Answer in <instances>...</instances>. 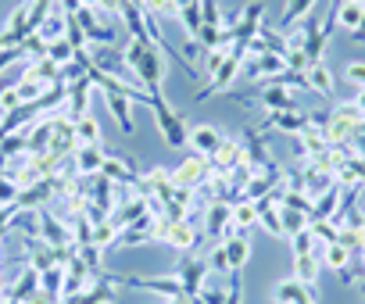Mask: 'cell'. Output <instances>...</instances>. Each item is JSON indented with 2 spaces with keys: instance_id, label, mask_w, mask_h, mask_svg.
<instances>
[{
  "instance_id": "obj_22",
  "label": "cell",
  "mask_w": 365,
  "mask_h": 304,
  "mask_svg": "<svg viewBox=\"0 0 365 304\" xmlns=\"http://www.w3.org/2000/svg\"><path fill=\"white\" fill-rule=\"evenodd\" d=\"M115 300H118V286L108 283V279H97V283H90L83 293L68 297L65 304H115Z\"/></svg>"
},
{
  "instance_id": "obj_12",
  "label": "cell",
  "mask_w": 365,
  "mask_h": 304,
  "mask_svg": "<svg viewBox=\"0 0 365 304\" xmlns=\"http://www.w3.org/2000/svg\"><path fill=\"white\" fill-rule=\"evenodd\" d=\"M272 300H276V304H319V300H315V290H312L308 283L294 279V276L276 283V290H272Z\"/></svg>"
},
{
  "instance_id": "obj_3",
  "label": "cell",
  "mask_w": 365,
  "mask_h": 304,
  "mask_svg": "<svg viewBox=\"0 0 365 304\" xmlns=\"http://www.w3.org/2000/svg\"><path fill=\"white\" fill-rule=\"evenodd\" d=\"M358 122H361V111L354 108V100H340V104H333V108H329V125L322 129L326 143H329V147H344V143H351L354 132H358Z\"/></svg>"
},
{
  "instance_id": "obj_6",
  "label": "cell",
  "mask_w": 365,
  "mask_h": 304,
  "mask_svg": "<svg viewBox=\"0 0 365 304\" xmlns=\"http://www.w3.org/2000/svg\"><path fill=\"white\" fill-rule=\"evenodd\" d=\"M208 179H212V162L201 158V154H190L182 165L172 169V183H175V190H201Z\"/></svg>"
},
{
  "instance_id": "obj_42",
  "label": "cell",
  "mask_w": 365,
  "mask_h": 304,
  "mask_svg": "<svg viewBox=\"0 0 365 304\" xmlns=\"http://www.w3.org/2000/svg\"><path fill=\"white\" fill-rule=\"evenodd\" d=\"M143 11H150L154 19H175L179 22V11H182V0H147Z\"/></svg>"
},
{
  "instance_id": "obj_29",
  "label": "cell",
  "mask_w": 365,
  "mask_h": 304,
  "mask_svg": "<svg viewBox=\"0 0 365 304\" xmlns=\"http://www.w3.org/2000/svg\"><path fill=\"white\" fill-rule=\"evenodd\" d=\"M304 79H308V90H315V93H322V97H329L333 93V72L326 68V61H315V65H308L304 68Z\"/></svg>"
},
{
  "instance_id": "obj_35",
  "label": "cell",
  "mask_w": 365,
  "mask_h": 304,
  "mask_svg": "<svg viewBox=\"0 0 365 304\" xmlns=\"http://www.w3.org/2000/svg\"><path fill=\"white\" fill-rule=\"evenodd\" d=\"M251 226H258V204L255 201H237L233 204V229L247 233Z\"/></svg>"
},
{
  "instance_id": "obj_11",
  "label": "cell",
  "mask_w": 365,
  "mask_h": 304,
  "mask_svg": "<svg viewBox=\"0 0 365 304\" xmlns=\"http://www.w3.org/2000/svg\"><path fill=\"white\" fill-rule=\"evenodd\" d=\"M54 129H58V115L36 118V122L29 125V154H33V158H43V154H51Z\"/></svg>"
},
{
  "instance_id": "obj_36",
  "label": "cell",
  "mask_w": 365,
  "mask_h": 304,
  "mask_svg": "<svg viewBox=\"0 0 365 304\" xmlns=\"http://www.w3.org/2000/svg\"><path fill=\"white\" fill-rule=\"evenodd\" d=\"M29 154V129L26 132H11V136H0V158H19Z\"/></svg>"
},
{
  "instance_id": "obj_28",
  "label": "cell",
  "mask_w": 365,
  "mask_h": 304,
  "mask_svg": "<svg viewBox=\"0 0 365 304\" xmlns=\"http://www.w3.org/2000/svg\"><path fill=\"white\" fill-rule=\"evenodd\" d=\"M319 258H322V268H329V272H344V268H351V251L336 240V243H319Z\"/></svg>"
},
{
  "instance_id": "obj_24",
  "label": "cell",
  "mask_w": 365,
  "mask_h": 304,
  "mask_svg": "<svg viewBox=\"0 0 365 304\" xmlns=\"http://www.w3.org/2000/svg\"><path fill=\"white\" fill-rule=\"evenodd\" d=\"M326 150H329V143H326L322 129L308 125V129H301V132H297V154H301L304 162H315V158H322Z\"/></svg>"
},
{
  "instance_id": "obj_25",
  "label": "cell",
  "mask_w": 365,
  "mask_h": 304,
  "mask_svg": "<svg viewBox=\"0 0 365 304\" xmlns=\"http://www.w3.org/2000/svg\"><path fill=\"white\" fill-rule=\"evenodd\" d=\"M36 293H40V272H36V268H26V272L11 283V290H8L4 300H11V304H29Z\"/></svg>"
},
{
  "instance_id": "obj_2",
  "label": "cell",
  "mask_w": 365,
  "mask_h": 304,
  "mask_svg": "<svg viewBox=\"0 0 365 304\" xmlns=\"http://www.w3.org/2000/svg\"><path fill=\"white\" fill-rule=\"evenodd\" d=\"M72 19L79 22V29L86 33L90 43H101V47H122V40H118V26H115V19H111L108 11H101V8H86V4H83Z\"/></svg>"
},
{
  "instance_id": "obj_7",
  "label": "cell",
  "mask_w": 365,
  "mask_h": 304,
  "mask_svg": "<svg viewBox=\"0 0 365 304\" xmlns=\"http://www.w3.org/2000/svg\"><path fill=\"white\" fill-rule=\"evenodd\" d=\"M175 279L182 286V297H197L205 279H208V258H197V254H187L175 268Z\"/></svg>"
},
{
  "instance_id": "obj_48",
  "label": "cell",
  "mask_w": 365,
  "mask_h": 304,
  "mask_svg": "<svg viewBox=\"0 0 365 304\" xmlns=\"http://www.w3.org/2000/svg\"><path fill=\"white\" fill-rule=\"evenodd\" d=\"M230 51H233V47H212V51L205 54V75H215V72L222 68V61L230 58Z\"/></svg>"
},
{
  "instance_id": "obj_51",
  "label": "cell",
  "mask_w": 365,
  "mask_h": 304,
  "mask_svg": "<svg viewBox=\"0 0 365 304\" xmlns=\"http://www.w3.org/2000/svg\"><path fill=\"white\" fill-rule=\"evenodd\" d=\"M65 36H68V43H72L76 51H83V47H90V40H86V33L79 29V22H76V19H68V29H65Z\"/></svg>"
},
{
  "instance_id": "obj_31",
  "label": "cell",
  "mask_w": 365,
  "mask_h": 304,
  "mask_svg": "<svg viewBox=\"0 0 365 304\" xmlns=\"http://www.w3.org/2000/svg\"><path fill=\"white\" fill-rule=\"evenodd\" d=\"M319 272H322V258H319V254H297V258H294V279L315 286Z\"/></svg>"
},
{
  "instance_id": "obj_13",
  "label": "cell",
  "mask_w": 365,
  "mask_h": 304,
  "mask_svg": "<svg viewBox=\"0 0 365 304\" xmlns=\"http://www.w3.org/2000/svg\"><path fill=\"white\" fill-rule=\"evenodd\" d=\"M208 162H212V172L230 176L240 162H247V154H244V143H240V140H233V136H226V140H222V147L215 150V158H208Z\"/></svg>"
},
{
  "instance_id": "obj_53",
  "label": "cell",
  "mask_w": 365,
  "mask_h": 304,
  "mask_svg": "<svg viewBox=\"0 0 365 304\" xmlns=\"http://www.w3.org/2000/svg\"><path fill=\"white\" fill-rule=\"evenodd\" d=\"M79 79H86V72H83V65H76V61H68V65H61V83H65V86H72V83H79Z\"/></svg>"
},
{
  "instance_id": "obj_4",
  "label": "cell",
  "mask_w": 365,
  "mask_h": 304,
  "mask_svg": "<svg viewBox=\"0 0 365 304\" xmlns=\"http://www.w3.org/2000/svg\"><path fill=\"white\" fill-rule=\"evenodd\" d=\"M165 51L161 47H147L143 51V58H140V65L133 68V75H136V83L143 86V90H150V93H161V86H165Z\"/></svg>"
},
{
  "instance_id": "obj_43",
  "label": "cell",
  "mask_w": 365,
  "mask_h": 304,
  "mask_svg": "<svg viewBox=\"0 0 365 304\" xmlns=\"http://www.w3.org/2000/svg\"><path fill=\"white\" fill-rule=\"evenodd\" d=\"M258 204V201H255ZM258 226L269 233V236H283V219H279V208H262L258 204Z\"/></svg>"
},
{
  "instance_id": "obj_30",
  "label": "cell",
  "mask_w": 365,
  "mask_h": 304,
  "mask_svg": "<svg viewBox=\"0 0 365 304\" xmlns=\"http://www.w3.org/2000/svg\"><path fill=\"white\" fill-rule=\"evenodd\" d=\"M11 90H15V97H19V104H36L43 93H47V86L40 83V79H33L29 72H22L15 83H11Z\"/></svg>"
},
{
  "instance_id": "obj_38",
  "label": "cell",
  "mask_w": 365,
  "mask_h": 304,
  "mask_svg": "<svg viewBox=\"0 0 365 304\" xmlns=\"http://www.w3.org/2000/svg\"><path fill=\"white\" fill-rule=\"evenodd\" d=\"M72 125H76V140H79V143H101V122H97L93 111L83 115V118L72 122Z\"/></svg>"
},
{
  "instance_id": "obj_10",
  "label": "cell",
  "mask_w": 365,
  "mask_h": 304,
  "mask_svg": "<svg viewBox=\"0 0 365 304\" xmlns=\"http://www.w3.org/2000/svg\"><path fill=\"white\" fill-rule=\"evenodd\" d=\"M222 132L215 125H194L190 136H187V147H190V154H201V158H215V150L222 147Z\"/></svg>"
},
{
  "instance_id": "obj_1",
  "label": "cell",
  "mask_w": 365,
  "mask_h": 304,
  "mask_svg": "<svg viewBox=\"0 0 365 304\" xmlns=\"http://www.w3.org/2000/svg\"><path fill=\"white\" fill-rule=\"evenodd\" d=\"M201 236L205 229L194 226V222H168V219H154L150 226V243H165L179 254H194L201 247Z\"/></svg>"
},
{
  "instance_id": "obj_56",
  "label": "cell",
  "mask_w": 365,
  "mask_h": 304,
  "mask_svg": "<svg viewBox=\"0 0 365 304\" xmlns=\"http://www.w3.org/2000/svg\"><path fill=\"white\" fill-rule=\"evenodd\" d=\"M8 297V290H4V276H0V300H4Z\"/></svg>"
},
{
  "instance_id": "obj_23",
  "label": "cell",
  "mask_w": 365,
  "mask_h": 304,
  "mask_svg": "<svg viewBox=\"0 0 365 304\" xmlns=\"http://www.w3.org/2000/svg\"><path fill=\"white\" fill-rule=\"evenodd\" d=\"M222 247H226L230 268H233V272H240V268L247 265V258H251V240H247V233H237V229H230V233L222 236Z\"/></svg>"
},
{
  "instance_id": "obj_57",
  "label": "cell",
  "mask_w": 365,
  "mask_h": 304,
  "mask_svg": "<svg viewBox=\"0 0 365 304\" xmlns=\"http://www.w3.org/2000/svg\"><path fill=\"white\" fill-rule=\"evenodd\" d=\"M172 304H194L190 297H179V300H172Z\"/></svg>"
},
{
  "instance_id": "obj_37",
  "label": "cell",
  "mask_w": 365,
  "mask_h": 304,
  "mask_svg": "<svg viewBox=\"0 0 365 304\" xmlns=\"http://www.w3.org/2000/svg\"><path fill=\"white\" fill-rule=\"evenodd\" d=\"M65 29H68V15H65L61 8H54V11H51V19L40 26V36L51 43V40H61V36H65Z\"/></svg>"
},
{
  "instance_id": "obj_47",
  "label": "cell",
  "mask_w": 365,
  "mask_h": 304,
  "mask_svg": "<svg viewBox=\"0 0 365 304\" xmlns=\"http://www.w3.org/2000/svg\"><path fill=\"white\" fill-rule=\"evenodd\" d=\"M230 276L233 268H230V258H226V247L219 243V247H212V254H208V276Z\"/></svg>"
},
{
  "instance_id": "obj_17",
  "label": "cell",
  "mask_w": 365,
  "mask_h": 304,
  "mask_svg": "<svg viewBox=\"0 0 365 304\" xmlns=\"http://www.w3.org/2000/svg\"><path fill=\"white\" fill-rule=\"evenodd\" d=\"M93 90H97V86H93L90 79H79V83L68 86V100H65V104H68V111H65L68 122H79L83 115H90V97H93Z\"/></svg>"
},
{
  "instance_id": "obj_9",
  "label": "cell",
  "mask_w": 365,
  "mask_h": 304,
  "mask_svg": "<svg viewBox=\"0 0 365 304\" xmlns=\"http://www.w3.org/2000/svg\"><path fill=\"white\" fill-rule=\"evenodd\" d=\"M133 194H140V197H158V201H168V197L175 194L172 169H161V165H154L150 172H143V176H140V183L133 187Z\"/></svg>"
},
{
  "instance_id": "obj_14",
  "label": "cell",
  "mask_w": 365,
  "mask_h": 304,
  "mask_svg": "<svg viewBox=\"0 0 365 304\" xmlns=\"http://www.w3.org/2000/svg\"><path fill=\"white\" fill-rule=\"evenodd\" d=\"M240 143H244V154H247V162L255 165V169H265L272 158H269V147H265V132L258 129V125H247V129H240Z\"/></svg>"
},
{
  "instance_id": "obj_49",
  "label": "cell",
  "mask_w": 365,
  "mask_h": 304,
  "mask_svg": "<svg viewBox=\"0 0 365 304\" xmlns=\"http://www.w3.org/2000/svg\"><path fill=\"white\" fill-rule=\"evenodd\" d=\"M312 233H315V240L319 243H336L340 240V229H336V222H312Z\"/></svg>"
},
{
  "instance_id": "obj_32",
  "label": "cell",
  "mask_w": 365,
  "mask_h": 304,
  "mask_svg": "<svg viewBox=\"0 0 365 304\" xmlns=\"http://www.w3.org/2000/svg\"><path fill=\"white\" fill-rule=\"evenodd\" d=\"M33 79H40L43 86H58L61 83V65L58 61H51V58H40V61H29V68H26Z\"/></svg>"
},
{
  "instance_id": "obj_58",
  "label": "cell",
  "mask_w": 365,
  "mask_h": 304,
  "mask_svg": "<svg viewBox=\"0 0 365 304\" xmlns=\"http://www.w3.org/2000/svg\"><path fill=\"white\" fill-rule=\"evenodd\" d=\"M361 290H365V276H361Z\"/></svg>"
},
{
  "instance_id": "obj_5",
  "label": "cell",
  "mask_w": 365,
  "mask_h": 304,
  "mask_svg": "<svg viewBox=\"0 0 365 304\" xmlns=\"http://www.w3.org/2000/svg\"><path fill=\"white\" fill-rule=\"evenodd\" d=\"M244 61H247V51H244V47H233V51H230V58L222 61V68L212 75V83L197 93V100H208V97H215V93H226V90L237 83V75H240Z\"/></svg>"
},
{
  "instance_id": "obj_40",
  "label": "cell",
  "mask_w": 365,
  "mask_h": 304,
  "mask_svg": "<svg viewBox=\"0 0 365 304\" xmlns=\"http://www.w3.org/2000/svg\"><path fill=\"white\" fill-rule=\"evenodd\" d=\"M54 8H58V0H29V29L40 33V26L51 19Z\"/></svg>"
},
{
  "instance_id": "obj_33",
  "label": "cell",
  "mask_w": 365,
  "mask_h": 304,
  "mask_svg": "<svg viewBox=\"0 0 365 304\" xmlns=\"http://www.w3.org/2000/svg\"><path fill=\"white\" fill-rule=\"evenodd\" d=\"M118 236H122V226L108 215V219H101V222H93V247H115L118 243Z\"/></svg>"
},
{
  "instance_id": "obj_60",
  "label": "cell",
  "mask_w": 365,
  "mask_h": 304,
  "mask_svg": "<svg viewBox=\"0 0 365 304\" xmlns=\"http://www.w3.org/2000/svg\"><path fill=\"white\" fill-rule=\"evenodd\" d=\"M61 304H65V300H61Z\"/></svg>"
},
{
  "instance_id": "obj_55",
  "label": "cell",
  "mask_w": 365,
  "mask_h": 304,
  "mask_svg": "<svg viewBox=\"0 0 365 304\" xmlns=\"http://www.w3.org/2000/svg\"><path fill=\"white\" fill-rule=\"evenodd\" d=\"M351 36H354V40H358V43H365V15H361V22H358V29H354V33H351Z\"/></svg>"
},
{
  "instance_id": "obj_21",
  "label": "cell",
  "mask_w": 365,
  "mask_h": 304,
  "mask_svg": "<svg viewBox=\"0 0 365 304\" xmlns=\"http://www.w3.org/2000/svg\"><path fill=\"white\" fill-rule=\"evenodd\" d=\"M26 258H29V268H36V272H47L58 265V251L40 236H26Z\"/></svg>"
},
{
  "instance_id": "obj_41",
  "label": "cell",
  "mask_w": 365,
  "mask_h": 304,
  "mask_svg": "<svg viewBox=\"0 0 365 304\" xmlns=\"http://www.w3.org/2000/svg\"><path fill=\"white\" fill-rule=\"evenodd\" d=\"M312 8H315V0H287V4H283V29L297 26Z\"/></svg>"
},
{
  "instance_id": "obj_26",
  "label": "cell",
  "mask_w": 365,
  "mask_h": 304,
  "mask_svg": "<svg viewBox=\"0 0 365 304\" xmlns=\"http://www.w3.org/2000/svg\"><path fill=\"white\" fill-rule=\"evenodd\" d=\"M340 194H344V190L333 183L322 197H315V201H312V211H308V226H312V222H326V219H333L336 208H340Z\"/></svg>"
},
{
  "instance_id": "obj_19",
  "label": "cell",
  "mask_w": 365,
  "mask_h": 304,
  "mask_svg": "<svg viewBox=\"0 0 365 304\" xmlns=\"http://www.w3.org/2000/svg\"><path fill=\"white\" fill-rule=\"evenodd\" d=\"M104 158H108V154H104L101 143H79L76 154H72V165H76L79 176H97L101 165H104Z\"/></svg>"
},
{
  "instance_id": "obj_39",
  "label": "cell",
  "mask_w": 365,
  "mask_h": 304,
  "mask_svg": "<svg viewBox=\"0 0 365 304\" xmlns=\"http://www.w3.org/2000/svg\"><path fill=\"white\" fill-rule=\"evenodd\" d=\"M279 219H283V236L290 240V236H297L301 229H308V215L304 211H297V208H279Z\"/></svg>"
},
{
  "instance_id": "obj_54",
  "label": "cell",
  "mask_w": 365,
  "mask_h": 304,
  "mask_svg": "<svg viewBox=\"0 0 365 304\" xmlns=\"http://www.w3.org/2000/svg\"><path fill=\"white\" fill-rule=\"evenodd\" d=\"M354 108L365 115V90H354Z\"/></svg>"
},
{
  "instance_id": "obj_18",
  "label": "cell",
  "mask_w": 365,
  "mask_h": 304,
  "mask_svg": "<svg viewBox=\"0 0 365 304\" xmlns=\"http://www.w3.org/2000/svg\"><path fill=\"white\" fill-rule=\"evenodd\" d=\"M258 129H272V132H301V129H308V115H301V111H265V118H262V125Z\"/></svg>"
},
{
  "instance_id": "obj_15",
  "label": "cell",
  "mask_w": 365,
  "mask_h": 304,
  "mask_svg": "<svg viewBox=\"0 0 365 304\" xmlns=\"http://www.w3.org/2000/svg\"><path fill=\"white\" fill-rule=\"evenodd\" d=\"M101 176H108L115 187H136L140 183V172H136V165H133V158H104V165H101Z\"/></svg>"
},
{
  "instance_id": "obj_59",
  "label": "cell",
  "mask_w": 365,
  "mask_h": 304,
  "mask_svg": "<svg viewBox=\"0 0 365 304\" xmlns=\"http://www.w3.org/2000/svg\"><path fill=\"white\" fill-rule=\"evenodd\" d=\"M0 47H4V40H0Z\"/></svg>"
},
{
  "instance_id": "obj_50",
  "label": "cell",
  "mask_w": 365,
  "mask_h": 304,
  "mask_svg": "<svg viewBox=\"0 0 365 304\" xmlns=\"http://www.w3.org/2000/svg\"><path fill=\"white\" fill-rule=\"evenodd\" d=\"M344 75H347V83H351L354 90H365V61H351V65L344 68Z\"/></svg>"
},
{
  "instance_id": "obj_45",
  "label": "cell",
  "mask_w": 365,
  "mask_h": 304,
  "mask_svg": "<svg viewBox=\"0 0 365 304\" xmlns=\"http://www.w3.org/2000/svg\"><path fill=\"white\" fill-rule=\"evenodd\" d=\"M72 54H76V47L68 43V36H61V40H51V43H47V58H51V61H58V65H68V61H72Z\"/></svg>"
},
{
  "instance_id": "obj_44",
  "label": "cell",
  "mask_w": 365,
  "mask_h": 304,
  "mask_svg": "<svg viewBox=\"0 0 365 304\" xmlns=\"http://www.w3.org/2000/svg\"><path fill=\"white\" fill-rule=\"evenodd\" d=\"M290 251H294V258H297V254H319V240H315L312 226L301 229L297 236H290Z\"/></svg>"
},
{
  "instance_id": "obj_8",
  "label": "cell",
  "mask_w": 365,
  "mask_h": 304,
  "mask_svg": "<svg viewBox=\"0 0 365 304\" xmlns=\"http://www.w3.org/2000/svg\"><path fill=\"white\" fill-rule=\"evenodd\" d=\"M255 100H262V104H265V111H297L294 93H290L287 86H279V83H265L255 97H240V104H244V108H255Z\"/></svg>"
},
{
  "instance_id": "obj_46",
  "label": "cell",
  "mask_w": 365,
  "mask_h": 304,
  "mask_svg": "<svg viewBox=\"0 0 365 304\" xmlns=\"http://www.w3.org/2000/svg\"><path fill=\"white\" fill-rule=\"evenodd\" d=\"M19 47L26 51V58H29V61H40V58H47V40H43L40 33H29V36H26Z\"/></svg>"
},
{
  "instance_id": "obj_27",
  "label": "cell",
  "mask_w": 365,
  "mask_h": 304,
  "mask_svg": "<svg viewBox=\"0 0 365 304\" xmlns=\"http://www.w3.org/2000/svg\"><path fill=\"white\" fill-rule=\"evenodd\" d=\"M40 293L51 304H61L65 300V265H54V268L40 272Z\"/></svg>"
},
{
  "instance_id": "obj_20",
  "label": "cell",
  "mask_w": 365,
  "mask_h": 304,
  "mask_svg": "<svg viewBox=\"0 0 365 304\" xmlns=\"http://www.w3.org/2000/svg\"><path fill=\"white\" fill-rule=\"evenodd\" d=\"M326 33H322V22H319V15L315 11H308V36H304V58H308V65H315V61H322L326 58Z\"/></svg>"
},
{
  "instance_id": "obj_34",
  "label": "cell",
  "mask_w": 365,
  "mask_h": 304,
  "mask_svg": "<svg viewBox=\"0 0 365 304\" xmlns=\"http://www.w3.org/2000/svg\"><path fill=\"white\" fill-rule=\"evenodd\" d=\"M179 26L187 29L190 40H197V33H201V26H205V19H201V0H187V4H182V11H179Z\"/></svg>"
},
{
  "instance_id": "obj_16",
  "label": "cell",
  "mask_w": 365,
  "mask_h": 304,
  "mask_svg": "<svg viewBox=\"0 0 365 304\" xmlns=\"http://www.w3.org/2000/svg\"><path fill=\"white\" fill-rule=\"evenodd\" d=\"M230 229H233V204H226V201H212L208 211H205V233L215 236V240H222Z\"/></svg>"
},
{
  "instance_id": "obj_52",
  "label": "cell",
  "mask_w": 365,
  "mask_h": 304,
  "mask_svg": "<svg viewBox=\"0 0 365 304\" xmlns=\"http://www.w3.org/2000/svg\"><path fill=\"white\" fill-rule=\"evenodd\" d=\"M26 58V51L22 47H0V72H8L15 61H22Z\"/></svg>"
}]
</instances>
